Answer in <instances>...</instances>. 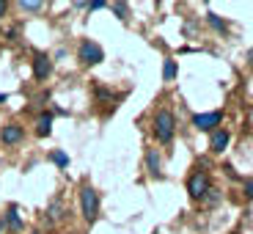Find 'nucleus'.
I'll return each instance as SVG.
<instances>
[{
    "instance_id": "1",
    "label": "nucleus",
    "mask_w": 253,
    "mask_h": 234,
    "mask_svg": "<svg viewBox=\"0 0 253 234\" xmlns=\"http://www.w3.org/2000/svg\"><path fill=\"white\" fill-rule=\"evenodd\" d=\"M80 209H83L85 223H94L99 218V193L91 185H83L80 187Z\"/></svg>"
},
{
    "instance_id": "2",
    "label": "nucleus",
    "mask_w": 253,
    "mask_h": 234,
    "mask_svg": "<svg viewBox=\"0 0 253 234\" xmlns=\"http://www.w3.org/2000/svg\"><path fill=\"white\" fill-rule=\"evenodd\" d=\"M173 127H176V121H173L171 110H160V113L154 116V135H157L160 143H171Z\"/></svg>"
},
{
    "instance_id": "3",
    "label": "nucleus",
    "mask_w": 253,
    "mask_h": 234,
    "mask_svg": "<svg viewBox=\"0 0 253 234\" xmlns=\"http://www.w3.org/2000/svg\"><path fill=\"white\" fill-rule=\"evenodd\" d=\"M77 55H80V61L85 63V66H96V63L105 61V52H102V47L96 45V42H91V39L80 42V50H77Z\"/></svg>"
},
{
    "instance_id": "4",
    "label": "nucleus",
    "mask_w": 253,
    "mask_h": 234,
    "mask_svg": "<svg viewBox=\"0 0 253 234\" xmlns=\"http://www.w3.org/2000/svg\"><path fill=\"white\" fill-rule=\"evenodd\" d=\"M187 193L193 198H204L209 193V177L204 171H196L193 177L187 179Z\"/></svg>"
},
{
    "instance_id": "5",
    "label": "nucleus",
    "mask_w": 253,
    "mask_h": 234,
    "mask_svg": "<svg viewBox=\"0 0 253 234\" xmlns=\"http://www.w3.org/2000/svg\"><path fill=\"white\" fill-rule=\"evenodd\" d=\"M22 135H25V130H22L19 124H6L3 130H0V140H3L6 146L19 143V140H22Z\"/></svg>"
},
{
    "instance_id": "6",
    "label": "nucleus",
    "mask_w": 253,
    "mask_h": 234,
    "mask_svg": "<svg viewBox=\"0 0 253 234\" xmlns=\"http://www.w3.org/2000/svg\"><path fill=\"white\" fill-rule=\"evenodd\" d=\"M52 72V61L47 55H36L33 58V75H36V80H47Z\"/></svg>"
},
{
    "instance_id": "7",
    "label": "nucleus",
    "mask_w": 253,
    "mask_h": 234,
    "mask_svg": "<svg viewBox=\"0 0 253 234\" xmlns=\"http://www.w3.org/2000/svg\"><path fill=\"white\" fill-rule=\"evenodd\" d=\"M193 124L198 127V130H212V127H217L220 124V113H198V116H193Z\"/></svg>"
},
{
    "instance_id": "8",
    "label": "nucleus",
    "mask_w": 253,
    "mask_h": 234,
    "mask_svg": "<svg viewBox=\"0 0 253 234\" xmlns=\"http://www.w3.org/2000/svg\"><path fill=\"white\" fill-rule=\"evenodd\" d=\"M36 133H39V138H47V135L52 133V113H42V116H39Z\"/></svg>"
},
{
    "instance_id": "9",
    "label": "nucleus",
    "mask_w": 253,
    "mask_h": 234,
    "mask_svg": "<svg viewBox=\"0 0 253 234\" xmlns=\"http://www.w3.org/2000/svg\"><path fill=\"white\" fill-rule=\"evenodd\" d=\"M6 226L11 229V232H22V218H19L17 207H8L6 209Z\"/></svg>"
},
{
    "instance_id": "10",
    "label": "nucleus",
    "mask_w": 253,
    "mask_h": 234,
    "mask_svg": "<svg viewBox=\"0 0 253 234\" xmlns=\"http://www.w3.org/2000/svg\"><path fill=\"white\" fill-rule=\"evenodd\" d=\"M228 146V133L226 130H217L215 135H212V152H223Z\"/></svg>"
},
{
    "instance_id": "11",
    "label": "nucleus",
    "mask_w": 253,
    "mask_h": 234,
    "mask_svg": "<svg viewBox=\"0 0 253 234\" xmlns=\"http://www.w3.org/2000/svg\"><path fill=\"white\" fill-rule=\"evenodd\" d=\"M146 163H149V171H152L154 177H160V154L154 152V149L152 152H146Z\"/></svg>"
},
{
    "instance_id": "12",
    "label": "nucleus",
    "mask_w": 253,
    "mask_h": 234,
    "mask_svg": "<svg viewBox=\"0 0 253 234\" xmlns=\"http://www.w3.org/2000/svg\"><path fill=\"white\" fill-rule=\"evenodd\" d=\"M207 19H209V25L215 28L217 33H226V31H228V28H226V22H223V19L217 17V14H207Z\"/></svg>"
},
{
    "instance_id": "13",
    "label": "nucleus",
    "mask_w": 253,
    "mask_h": 234,
    "mask_svg": "<svg viewBox=\"0 0 253 234\" xmlns=\"http://www.w3.org/2000/svg\"><path fill=\"white\" fill-rule=\"evenodd\" d=\"M176 77V63L173 61H165V66H163V80H173Z\"/></svg>"
},
{
    "instance_id": "14",
    "label": "nucleus",
    "mask_w": 253,
    "mask_h": 234,
    "mask_svg": "<svg viewBox=\"0 0 253 234\" xmlns=\"http://www.w3.org/2000/svg\"><path fill=\"white\" fill-rule=\"evenodd\" d=\"M50 160L58 165V168H66V165H69V157H66L63 152H52V154H50Z\"/></svg>"
},
{
    "instance_id": "15",
    "label": "nucleus",
    "mask_w": 253,
    "mask_h": 234,
    "mask_svg": "<svg viewBox=\"0 0 253 234\" xmlns=\"http://www.w3.org/2000/svg\"><path fill=\"white\" fill-rule=\"evenodd\" d=\"M61 212H63V207L58 201H52L50 209H47V218H50V221H58V218H61Z\"/></svg>"
},
{
    "instance_id": "16",
    "label": "nucleus",
    "mask_w": 253,
    "mask_h": 234,
    "mask_svg": "<svg viewBox=\"0 0 253 234\" xmlns=\"http://www.w3.org/2000/svg\"><path fill=\"white\" fill-rule=\"evenodd\" d=\"M19 6L25 8V11H39V8H42V3H39V0H36V3H33V0H22Z\"/></svg>"
},
{
    "instance_id": "17",
    "label": "nucleus",
    "mask_w": 253,
    "mask_h": 234,
    "mask_svg": "<svg viewBox=\"0 0 253 234\" xmlns=\"http://www.w3.org/2000/svg\"><path fill=\"white\" fill-rule=\"evenodd\" d=\"M113 11L119 14V19H126V14H129V8H126L124 3H113Z\"/></svg>"
},
{
    "instance_id": "18",
    "label": "nucleus",
    "mask_w": 253,
    "mask_h": 234,
    "mask_svg": "<svg viewBox=\"0 0 253 234\" xmlns=\"http://www.w3.org/2000/svg\"><path fill=\"white\" fill-rule=\"evenodd\" d=\"M85 8H88V11H99V8H105V0H94V3H85Z\"/></svg>"
},
{
    "instance_id": "19",
    "label": "nucleus",
    "mask_w": 253,
    "mask_h": 234,
    "mask_svg": "<svg viewBox=\"0 0 253 234\" xmlns=\"http://www.w3.org/2000/svg\"><path fill=\"white\" fill-rule=\"evenodd\" d=\"M6 11H8V3H6V0H0V19L6 17Z\"/></svg>"
},
{
    "instance_id": "20",
    "label": "nucleus",
    "mask_w": 253,
    "mask_h": 234,
    "mask_svg": "<svg viewBox=\"0 0 253 234\" xmlns=\"http://www.w3.org/2000/svg\"><path fill=\"white\" fill-rule=\"evenodd\" d=\"M245 193H248V198L253 201V182H248V185H245Z\"/></svg>"
},
{
    "instance_id": "21",
    "label": "nucleus",
    "mask_w": 253,
    "mask_h": 234,
    "mask_svg": "<svg viewBox=\"0 0 253 234\" xmlns=\"http://www.w3.org/2000/svg\"><path fill=\"white\" fill-rule=\"evenodd\" d=\"M248 61H251V66H253V50H251V52H248Z\"/></svg>"
},
{
    "instance_id": "22",
    "label": "nucleus",
    "mask_w": 253,
    "mask_h": 234,
    "mask_svg": "<svg viewBox=\"0 0 253 234\" xmlns=\"http://www.w3.org/2000/svg\"><path fill=\"white\" fill-rule=\"evenodd\" d=\"M6 99H8V96H6V94H0V102H6Z\"/></svg>"
},
{
    "instance_id": "23",
    "label": "nucleus",
    "mask_w": 253,
    "mask_h": 234,
    "mask_svg": "<svg viewBox=\"0 0 253 234\" xmlns=\"http://www.w3.org/2000/svg\"><path fill=\"white\" fill-rule=\"evenodd\" d=\"M33 234H39V232H33Z\"/></svg>"
}]
</instances>
